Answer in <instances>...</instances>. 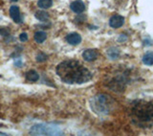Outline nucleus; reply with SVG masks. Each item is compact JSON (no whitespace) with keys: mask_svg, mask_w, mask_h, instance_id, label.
I'll return each mask as SVG.
<instances>
[{"mask_svg":"<svg viewBox=\"0 0 153 136\" xmlns=\"http://www.w3.org/2000/svg\"><path fill=\"white\" fill-rule=\"evenodd\" d=\"M108 57H110L111 59H116L119 57V51L116 48H112L108 51Z\"/></svg>","mask_w":153,"mask_h":136,"instance_id":"2eb2a0df","label":"nucleus"},{"mask_svg":"<svg viewBox=\"0 0 153 136\" xmlns=\"http://www.w3.org/2000/svg\"><path fill=\"white\" fill-rule=\"evenodd\" d=\"M66 41L71 45H76V44H79V43H80L81 37L76 33H72L66 37Z\"/></svg>","mask_w":153,"mask_h":136,"instance_id":"1a4fd4ad","label":"nucleus"},{"mask_svg":"<svg viewBox=\"0 0 153 136\" xmlns=\"http://www.w3.org/2000/svg\"><path fill=\"white\" fill-rule=\"evenodd\" d=\"M47 60V56L45 54H39L37 57H36V61L38 62H43Z\"/></svg>","mask_w":153,"mask_h":136,"instance_id":"f3484780","label":"nucleus"},{"mask_svg":"<svg viewBox=\"0 0 153 136\" xmlns=\"http://www.w3.org/2000/svg\"><path fill=\"white\" fill-rule=\"evenodd\" d=\"M56 74L66 84H81L92 79V74L86 67L76 61H65L56 66Z\"/></svg>","mask_w":153,"mask_h":136,"instance_id":"f257e3e1","label":"nucleus"},{"mask_svg":"<svg viewBox=\"0 0 153 136\" xmlns=\"http://www.w3.org/2000/svg\"><path fill=\"white\" fill-rule=\"evenodd\" d=\"M91 108L98 114H109L115 109V100L110 96L98 94L91 100Z\"/></svg>","mask_w":153,"mask_h":136,"instance_id":"7ed1b4c3","label":"nucleus"},{"mask_svg":"<svg viewBox=\"0 0 153 136\" xmlns=\"http://www.w3.org/2000/svg\"><path fill=\"white\" fill-rule=\"evenodd\" d=\"M36 19H38V20H40V21H46L48 20V18H49V13L44 11H39L36 13Z\"/></svg>","mask_w":153,"mask_h":136,"instance_id":"ddd939ff","label":"nucleus"},{"mask_svg":"<svg viewBox=\"0 0 153 136\" xmlns=\"http://www.w3.org/2000/svg\"><path fill=\"white\" fill-rule=\"evenodd\" d=\"M56 132V129L50 128L46 125H37L31 129V133L33 134H61Z\"/></svg>","mask_w":153,"mask_h":136,"instance_id":"20e7f679","label":"nucleus"},{"mask_svg":"<svg viewBox=\"0 0 153 136\" xmlns=\"http://www.w3.org/2000/svg\"><path fill=\"white\" fill-rule=\"evenodd\" d=\"M128 114L131 122L141 129H149L153 126V104L143 100H136L130 105Z\"/></svg>","mask_w":153,"mask_h":136,"instance_id":"f03ea898","label":"nucleus"},{"mask_svg":"<svg viewBox=\"0 0 153 136\" xmlns=\"http://www.w3.org/2000/svg\"><path fill=\"white\" fill-rule=\"evenodd\" d=\"M10 16H11L12 19L16 23H20L22 22V19H21V16H20V11H19V8L16 5H13V6L11 7L10 9Z\"/></svg>","mask_w":153,"mask_h":136,"instance_id":"423d86ee","label":"nucleus"},{"mask_svg":"<svg viewBox=\"0 0 153 136\" xmlns=\"http://www.w3.org/2000/svg\"><path fill=\"white\" fill-rule=\"evenodd\" d=\"M124 23V18L122 16H113L109 20V25L112 28H120L123 25Z\"/></svg>","mask_w":153,"mask_h":136,"instance_id":"39448f33","label":"nucleus"},{"mask_svg":"<svg viewBox=\"0 0 153 136\" xmlns=\"http://www.w3.org/2000/svg\"><path fill=\"white\" fill-rule=\"evenodd\" d=\"M35 40L37 43H42L43 41H45V40L47 38V35L45 32H42V31H38L35 34Z\"/></svg>","mask_w":153,"mask_h":136,"instance_id":"f8f14e48","label":"nucleus"},{"mask_svg":"<svg viewBox=\"0 0 153 136\" xmlns=\"http://www.w3.org/2000/svg\"><path fill=\"white\" fill-rule=\"evenodd\" d=\"M10 34V30L6 27H0V35L1 36H8Z\"/></svg>","mask_w":153,"mask_h":136,"instance_id":"dca6fc26","label":"nucleus"},{"mask_svg":"<svg viewBox=\"0 0 153 136\" xmlns=\"http://www.w3.org/2000/svg\"><path fill=\"white\" fill-rule=\"evenodd\" d=\"M143 62L146 65H153V52H147L143 57Z\"/></svg>","mask_w":153,"mask_h":136,"instance_id":"9b49d317","label":"nucleus"},{"mask_svg":"<svg viewBox=\"0 0 153 136\" xmlns=\"http://www.w3.org/2000/svg\"><path fill=\"white\" fill-rule=\"evenodd\" d=\"M37 5H38V7H40L42 9H48L52 7L53 1L52 0H38Z\"/></svg>","mask_w":153,"mask_h":136,"instance_id":"4468645a","label":"nucleus"},{"mask_svg":"<svg viewBox=\"0 0 153 136\" xmlns=\"http://www.w3.org/2000/svg\"><path fill=\"white\" fill-rule=\"evenodd\" d=\"M26 79L30 81H36L39 79V75L38 73L35 70H30L26 73Z\"/></svg>","mask_w":153,"mask_h":136,"instance_id":"9d476101","label":"nucleus"},{"mask_svg":"<svg viewBox=\"0 0 153 136\" xmlns=\"http://www.w3.org/2000/svg\"><path fill=\"white\" fill-rule=\"evenodd\" d=\"M70 8L74 13H80L84 11L85 6H84V3L82 1H80V0H76V1H74V2L71 3Z\"/></svg>","mask_w":153,"mask_h":136,"instance_id":"0eeeda50","label":"nucleus"},{"mask_svg":"<svg viewBox=\"0 0 153 136\" xmlns=\"http://www.w3.org/2000/svg\"><path fill=\"white\" fill-rule=\"evenodd\" d=\"M98 52L93 49H87L83 52L82 57L86 61H93L98 58Z\"/></svg>","mask_w":153,"mask_h":136,"instance_id":"6e6552de","label":"nucleus"},{"mask_svg":"<svg viewBox=\"0 0 153 136\" xmlns=\"http://www.w3.org/2000/svg\"><path fill=\"white\" fill-rule=\"evenodd\" d=\"M19 40H20L21 41H26L28 40V35L26 33L20 34V36H19Z\"/></svg>","mask_w":153,"mask_h":136,"instance_id":"a211bd4d","label":"nucleus"},{"mask_svg":"<svg viewBox=\"0 0 153 136\" xmlns=\"http://www.w3.org/2000/svg\"><path fill=\"white\" fill-rule=\"evenodd\" d=\"M12 2H16V1H17V0H11Z\"/></svg>","mask_w":153,"mask_h":136,"instance_id":"6ab92c4d","label":"nucleus"}]
</instances>
